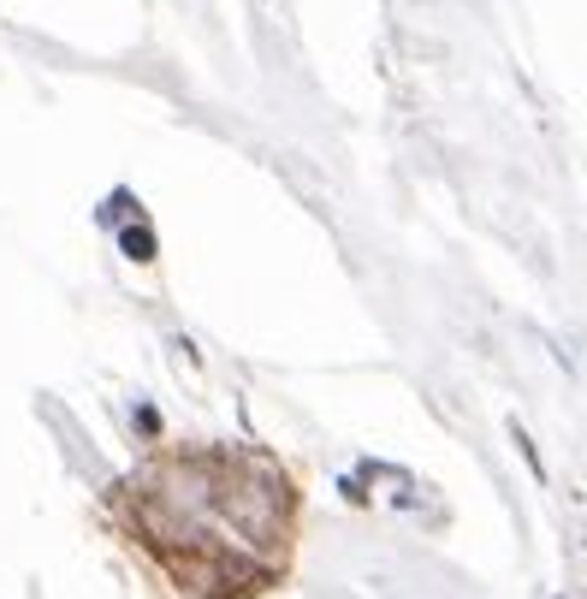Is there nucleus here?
Instances as JSON below:
<instances>
[{
    "label": "nucleus",
    "instance_id": "1",
    "mask_svg": "<svg viewBox=\"0 0 587 599\" xmlns=\"http://www.w3.org/2000/svg\"><path fill=\"white\" fill-rule=\"evenodd\" d=\"M125 250H131V262H154V237H149L143 226L125 232Z\"/></svg>",
    "mask_w": 587,
    "mask_h": 599
}]
</instances>
